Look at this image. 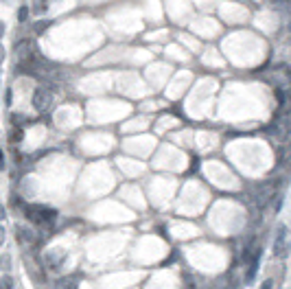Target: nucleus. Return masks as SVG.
I'll return each instance as SVG.
<instances>
[{
  "mask_svg": "<svg viewBox=\"0 0 291 289\" xmlns=\"http://www.w3.org/2000/svg\"><path fill=\"white\" fill-rule=\"evenodd\" d=\"M24 215H26V219L31 223H35V226H48V223L55 221L57 210H53L48 206H26Z\"/></svg>",
  "mask_w": 291,
  "mask_h": 289,
  "instance_id": "nucleus-1",
  "label": "nucleus"
},
{
  "mask_svg": "<svg viewBox=\"0 0 291 289\" xmlns=\"http://www.w3.org/2000/svg\"><path fill=\"white\" fill-rule=\"evenodd\" d=\"M31 105L35 112H46L53 105V94L51 90L46 88H35L33 90V97H31Z\"/></svg>",
  "mask_w": 291,
  "mask_h": 289,
  "instance_id": "nucleus-2",
  "label": "nucleus"
},
{
  "mask_svg": "<svg viewBox=\"0 0 291 289\" xmlns=\"http://www.w3.org/2000/svg\"><path fill=\"white\" fill-rule=\"evenodd\" d=\"M287 248V226H278L276 230V239H274V256H282Z\"/></svg>",
  "mask_w": 291,
  "mask_h": 289,
  "instance_id": "nucleus-3",
  "label": "nucleus"
},
{
  "mask_svg": "<svg viewBox=\"0 0 291 289\" xmlns=\"http://www.w3.org/2000/svg\"><path fill=\"white\" fill-rule=\"evenodd\" d=\"M16 239H18V243H22V246H29V243H33V239H35V234H33V230H29V228L18 226L16 228Z\"/></svg>",
  "mask_w": 291,
  "mask_h": 289,
  "instance_id": "nucleus-4",
  "label": "nucleus"
},
{
  "mask_svg": "<svg viewBox=\"0 0 291 289\" xmlns=\"http://www.w3.org/2000/svg\"><path fill=\"white\" fill-rule=\"evenodd\" d=\"M259 263H261V250H256L254 252V259L250 261V267H248V274H246V280H254V276H256V269H259Z\"/></svg>",
  "mask_w": 291,
  "mask_h": 289,
  "instance_id": "nucleus-5",
  "label": "nucleus"
},
{
  "mask_svg": "<svg viewBox=\"0 0 291 289\" xmlns=\"http://www.w3.org/2000/svg\"><path fill=\"white\" fill-rule=\"evenodd\" d=\"M48 5H51V0H35V5H33L35 16H44V13L48 11Z\"/></svg>",
  "mask_w": 291,
  "mask_h": 289,
  "instance_id": "nucleus-6",
  "label": "nucleus"
},
{
  "mask_svg": "<svg viewBox=\"0 0 291 289\" xmlns=\"http://www.w3.org/2000/svg\"><path fill=\"white\" fill-rule=\"evenodd\" d=\"M0 289H13V278L9 274H5L3 278H0Z\"/></svg>",
  "mask_w": 291,
  "mask_h": 289,
  "instance_id": "nucleus-7",
  "label": "nucleus"
},
{
  "mask_svg": "<svg viewBox=\"0 0 291 289\" xmlns=\"http://www.w3.org/2000/svg\"><path fill=\"white\" fill-rule=\"evenodd\" d=\"M22 138H24V131H22V129H13V131H11V136H9V142L16 144V142L22 140Z\"/></svg>",
  "mask_w": 291,
  "mask_h": 289,
  "instance_id": "nucleus-8",
  "label": "nucleus"
},
{
  "mask_svg": "<svg viewBox=\"0 0 291 289\" xmlns=\"http://www.w3.org/2000/svg\"><path fill=\"white\" fill-rule=\"evenodd\" d=\"M26 18H29V7H20V11H18V20H20V22H24Z\"/></svg>",
  "mask_w": 291,
  "mask_h": 289,
  "instance_id": "nucleus-9",
  "label": "nucleus"
},
{
  "mask_svg": "<svg viewBox=\"0 0 291 289\" xmlns=\"http://www.w3.org/2000/svg\"><path fill=\"white\" fill-rule=\"evenodd\" d=\"M46 26H48V22H37L35 26H33V31H35V33H42V31L46 29Z\"/></svg>",
  "mask_w": 291,
  "mask_h": 289,
  "instance_id": "nucleus-10",
  "label": "nucleus"
},
{
  "mask_svg": "<svg viewBox=\"0 0 291 289\" xmlns=\"http://www.w3.org/2000/svg\"><path fill=\"white\" fill-rule=\"evenodd\" d=\"M261 289H274V282H272V278L263 280V285H261Z\"/></svg>",
  "mask_w": 291,
  "mask_h": 289,
  "instance_id": "nucleus-11",
  "label": "nucleus"
},
{
  "mask_svg": "<svg viewBox=\"0 0 291 289\" xmlns=\"http://www.w3.org/2000/svg\"><path fill=\"white\" fill-rule=\"evenodd\" d=\"M0 261H3V263H0V265H3V269H9V256H3V259H0Z\"/></svg>",
  "mask_w": 291,
  "mask_h": 289,
  "instance_id": "nucleus-12",
  "label": "nucleus"
},
{
  "mask_svg": "<svg viewBox=\"0 0 291 289\" xmlns=\"http://www.w3.org/2000/svg\"><path fill=\"white\" fill-rule=\"evenodd\" d=\"M5 169V154H3V149H0V171Z\"/></svg>",
  "mask_w": 291,
  "mask_h": 289,
  "instance_id": "nucleus-13",
  "label": "nucleus"
},
{
  "mask_svg": "<svg viewBox=\"0 0 291 289\" xmlns=\"http://www.w3.org/2000/svg\"><path fill=\"white\" fill-rule=\"evenodd\" d=\"M5 29H7V26H5L3 20H0V39H3V35H5Z\"/></svg>",
  "mask_w": 291,
  "mask_h": 289,
  "instance_id": "nucleus-14",
  "label": "nucleus"
},
{
  "mask_svg": "<svg viewBox=\"0 0 291 289\" xmlns=\"http://www.w3.org/2000/svg\"><path fill=\"white\" fill-rule=\"evenodd\" d=\"M5 101H7V105H11V90H7V97H5Z\"/></svg>",
  "mask_w": 291,
  "mask_h": 289,
  "instance_id": "nucleus-15",
  "label": "nucleus"
},
{
  "mask_svg": "<svg viewBox=\"0 0 291 289\" xmlns=\"http://www.w3.org/2000/svg\"><path fill=\"white\" fill-rule=\"evenodd\" d=\"M3 62H5V49L0 46V66H3Z\"/></svg>",
  "mask_w": 291,
  "mask_h": 289,
  "instance_id": "nucleus-16",
  "label": "nucleus"
},
{
  "mask_svg": "<svg viewBox=\"0 0 291 289\" xmlns=\"http://www.w3.org/2000/svg\"><path fill=\"white\" fill-rule=\"evenodd\" d=\"M5 215H7V213H5V208L0 206V219H5Z\"/></svg>",
  "mask_w": 291,
  "mask_h": 289,
  "instance_id": "nucleus-17",
  "label": "nucleus"
},
{
  "mask_svg": "<svg viewBox=\"0 0 291 289\" xmlns=\"http://www.w3.org/2000/svg\"><path fill=\"white\" fill-rule=\"evenodd\" d=\"M5 241V232H3V228H0V243Z\"/></svg>",
  "mask_w": 291,
  "mask_h": 289,
  "instance_id": "nucleus-18",
  "label": "nucleus"
}]
</instances>
